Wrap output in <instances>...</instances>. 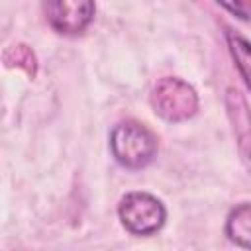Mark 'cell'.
<instances>
[{"label":"cell","instance_id":"cell-5","mask_svg":"<svg viewBox=\"0 0 251 251\" xmlns=\"http://www.w3.org/2000/svg\"><path fill=\"white\" fill-rule=\"evenodd\" d=\"M227 116L233 124V133L237 137L239 153L247 165H251V110L237 88H227L226 94Z\"/></svg>","mask_w":251,"mask_h":251},{"label":"cell","instance_id":"cell-3","mask_svg":"<svg viewBox=\"0 0 251 251\" xmlns=\"http://www.w3.org/2000/svg\"><path fill=\"white\" fill-rule=\"evenodd\" d=\"M118 220L127 233L149 237L163 229L167 222V206L151 192L131 190L118 202Z\"/></svg>","mask_w":251,"mask_h":251},{"label":"cell","instance_id":"cell-4","mask_svg":"<svg viewBox=\"0 0 251 251\" xmlns=\"http://www.w3.org/2000/svg\"><path fill=\"white\" fill-rule=\"evenodd\" d=\"M43 14L47 25L67 37L82 35L96 16L94 0H45Z\"/></svg>","mask_w":251,"mask_h":251},{"label":"cell","instance_id":"cell-7","mask_svg":"<svg viewBox=\"0 0 251 251\" xmlns=\"http://www.w3.org/2000/svg\"><path fill=\"white\" fill-rule=\"evenodd\" d=\"M226 43L237 73L241 75L245 86L251 92V41L233 29H226Z\"/></svg>","mask_w":251,"mask_h":251},{"label":"cell","instance_id":"cell-2","mask_svg":"<svg viewBox=\"0 0 251 251\" xmlns=\"http://www.w3.org/2000/svg\"><path fill=\"white\" fill-rule=\"evenodd\" d=\"M149 104L163 122L180 124L196 116L200 100L194 86L180 76H163L153 84Z\"/></svg>","mask_w":251,"mask_h":251},{"label":"cell","instance_id":"cell-1","mask_svg":"<svg viewBox=\"0 0 251 251\" xmlns=\"http://www.w3.org/2000/svg\"><path fill=\"white\" fill-rule=\"evenodd\" d=\"M108 147L120 167L127 171H141L155 161L159 139L145 124L124 120L112 127Z\"/></svg>","mask_w":251,"mask_h":251},{"label":"cell","instance_id":"cell-6","mask_svg":"<svg viewBox=\"0 0 251 251\" xmlns=\"http://www.w3.org/2000/svg\"><path fill=\"white\" fill-rule=\"evenodd\" d=\"M224 233L233 245L251 249V202H241L227 212Z\"/></svg>","mask_w":251,"mask_h":251},{"label":"cell","instance_id":"cell-8","mask_svg":"<svg viewBox=\"0 0 251 251\" xmlns=\"http://www.w3.org/2000/svg\"><path fill=\"white\" fill-rule=\"evenodd\" d=\"M224 10L241 22H251V0H216Z\"/></svg>","mask_w":251,"mask_h":251}]
</instances>
